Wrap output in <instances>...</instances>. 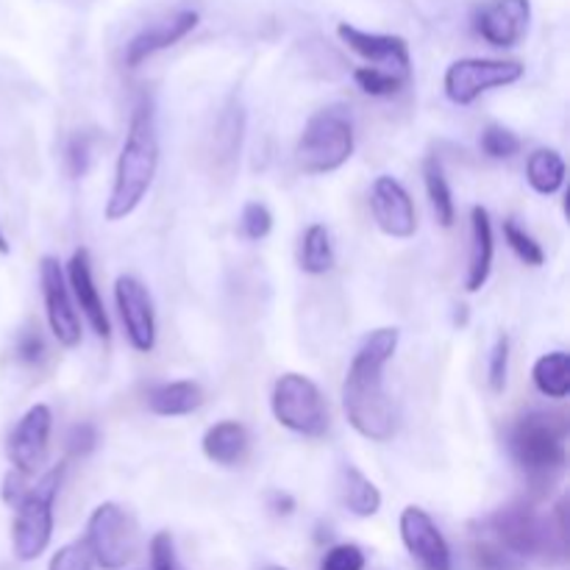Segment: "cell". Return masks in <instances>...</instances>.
Wrapping results in <instances>:
<instances>
[{"label": "cell", "instance_id": "ab89813d", "mask_svg": "<svg viewBox=\"0 0 570 570\" xmlns=\"http://www.w3.org/2000/svg\"><path fill=\"white\" fill-rule=\"evenodd\" d=\"M26 493H28V479L20 476V473H17V471L6 473L3 488H0V499H3L9 507H17Z\"/></svg>", "mask_w": 570, "mask_h": 570}, {"label": "cell", "instance_id": "ffe728a7", "mask_svg": "<svg viewBox=\"0 0 570 570\" xmlns=\"http://www.w3.org/2000/svg\"><path fill=\"white\" fill-rule=\"evenodd\" d=\"M200 449H204L206 460L215 462V465L234 468L248 456L250 434L239 421H220L206 429Z\"/></svg>", "mask_w": 570, "mask_h": 570}, {"label": "cell", "instance_id": "5bb4252c", "mask_svg": "<svg viewBox=\"0 0 570 570\" xmlns=\"http://www.w3.org/2000/svg\"><path fill=\"white\" fill-rule=\"evenodd\" d=\"M371 215L379 232L393 239H410L417 232V212L412 195L393 176H379L371 187Z\"/></svg>", "mask_w": 570, "mask_h": 570}, {"label": "cell", "instance_id": "4dcf8cb0", "mask_svg": "<svg viewBox=\"0 0 570 570\" xmlns=\"http://www.w3.org/2000/svg\"><path fill=\"white\" fill-rule=\"evenodd\" d=\"M479 145H482V154L488 159L504 161L512 159L515 154H521V137L515 131H510L507 126H488L479 137Z\"/></svg>", "mask_w": 570, "mask_h": 570}, {"label": "cell", "instance_id": "7402d4cb", "mask_svg": "<svg viewBox=\"0 0 570 570\" xmlns=\"http://www.w3.org/2000/svg\"><path fill=\"white\" fill-rule=\"evenodd\" d=\"M340 499H343L345 510L356 518H373L382 510V490L354 465L343 468V476H340Z\"/></svg>", "mask_w": 570, "mask_h": 570}, {"label": "cell", "instance_id": "d6a6232c", "mask_svg": "<svg viewBox=\"0 0 570 570\" xmlns=\"http://www.w3.org/2000/svg\"><path fill=\"white\" fill-rule=\"evenodd\" d=\"M14 356L17 362H22V365L28 367L42 365L45 356H48V343H45L42 332H39V328H22V332L17 334Z\"/></svg>", "mask_w": 570, "mask_h": 570}, {"label": "cell", "instance_id": "1f68e13d", "mask_svg": "<svg viewBox=\"0 0 570 570\" xmlns=\"http://www.w3.org/2000/svg\"><path fill=\"white\" fill-rule=\"evenodd\" d=\"M239 232L250 243H259L273 232V212L259 200H250V204L243 206V215H239Z\"/></svg>", "mask_w": 570, "mask_h": 570}, {"label": "cell", "instance_id": "9a60e30c", "mask_svg": "<svg viewBox=\"0 0 570 570\" xmlns=\"http://www.w3.org/2000/svg\"><path fill=\"white\" fill-rule=\"evenodd\" d=\"M532 3L529 0H484L473 11V28L493 48H515L529 33Z\"/></svg>", "mask_w": 570, "mask_h": 570}, {"label": "cell", "instance_id": "b9f144b4", "mask_svg": "<svg viewBox=\"0 0 570 570\" xmlns=\"http://www.w3.org/2000/svg\"><path fill=\"white\" fill-rule=\"evenodd\" d=\"M9 250H11V245H9V239H6L3 228H0V254H3V256H9Z\"/></svg>", "mask_w": 570, "mask_h": 570}, {"label": "cell", "instance_id": "e575fe53", "mask_svg": "<svg viewBox=\"0 0 570 570\" xmlns=\"http://www.w3.org/2000/svg\"><path fill=\"white\" fill-rule=\"evenodd\" d=\"M321 570H365V551L354 543H340L323 554Z\"/></svg>", "mask_w": 570, "mask_h": 570}, {"label": "cell", "instance_id": "8fae6325", "mask_svg": "<svg viewBox=\"0 0 570 570\" xmlns=\"http://www.w3.org/2000/svg\"><path fill=\"white\" fill-rule=\"evenodd\" d=\"M39 287H42L50 332L59 340V345L76 348L81 343V317H78L76 301H72L70 287H67L65 267L56 256H42V262H39Z\"/></svg>", "mask_w": 570, "mask_h": 570}, {"label": "cell", "instance_id": "30bf717a", "mask_svg": "<svg viewBox=\"0 0 570 570\" xmlns=\"http://www.w3.org/2000/svg\"><path fill=\"white\" fill-rule=\"evenodd\" d=\"M50 429H53V412L48 404H33L26 415L17 421L6 440V456L11 462V471L31 479L42 471L50 451Z\"/></svg>", "mask_w": 570, "mask_h": 570}, {"label": "cell", "instance_id": "83f0119b", "mask_svg": "<svg viewBox=\"0 0 570 570\" xmlns=\"http://www.w3.org/2000/svg\"><path fill=\"white\" fill-rule=\"evenodd\" d=\"M354 81L371 98H393V95H399L410 83V78L395 76L390 70H379V67L371 65H362L354 70Z\"/></svg>", "mask_w": 570, "mask_h": 570}, {"label": "cell", "instance_id": "836d02e7", "mask_svg": "<svg viewBox=\"0 0 570 570\" xmlns=\"http://www.w3.org/2000/svg\"><path fill=\"white\" fill-rule=\"evenodd\" d=\"M507 373H510V337H507V334H501V337L495 340L493 351H490V360H488V384L493 393H504Z\"/></svg>", "mask_w": 570, "mask_h": 570}, {"label": "cell", "instance_id": "d6986e66", "mask_svg": "<svg viewBox=\"0 0 570 570\" xmlns=\"http://www.w3.org/2000/svg\"><path fill=\"white\" fill-rule=\"evenodd\" d=\"M493 256H495V239H493V220L484 206H473L471 209V259H468L465 273V289L468 293H479L488 284L490 273H493Z\"/></svg>", "mask_w": 570, "mask_h": 570}, {"label": "cell", "instance_id": "f546056e", "mask_svg": "<svg viewBox=\"0 0 570 570\" xmlns=\"http://www.w3.org/2000/svg\"><path fill=\"white\" fill-rule=\"evenodd\" d=\"M501 232H504V239H507V245H510V248H512V254H515L518 259L523 262V265L543 267V262H546L543 245H540L538 239H534L532 234L527 232V228H521L510 217V220H504Z\"/></svg>", "mask_w": 570, "mask_h": 570}, {"label": "cell", "instance_id": "ba28073f", "mask_svg": "<svg viewBox=\"0 0 570 570\" xmlns=\"http://www.w3.org/2000/svg\"><path fill=\"white\" fill-rule=\"evenodd\" d=\"M89 557L104 570H122L139 551V529L134 518L115 501H104L92 510L87 521V534L81 540Z\"/></svg>", "mask_w": 570, "mask_h": 570}, {"label": "cell", "instance_id": "277c9868", "mask_svg": "<svg viewBox=\"0 0 570 570\" xmlns=\"http://www.w3.org/2000/svg\"><path fill=\"white\" fill-rule=\"evenodd\" d=\"M568 421L557 412H529L510 429V454L532 488L557 482L568 462Z\"/></svg>", "mask_w": 570, "mask_h": 570}, {"label": "cell", "instance_id": "44dd1931", "mask_svg": "<svg viewBox=\"0 0 570 570\" xmlns=\"http://www.w3.org/2000/svg\"><path fill=\"white\" fill-rule=\"evenodd\" d=\"M204 406V390L195 382H167L148 393V410L159 417L193 415Z\"/></svg>", "mask_w": 570, "mask_h": 570}, {"label": "cell", "instance_id": "cb8c5ba5", "mask_svg": "<svg viewBox=\"0 0 570 570\" xmlns=\"http://www.w3.org/2000/svg\"><path fill=\"white\" fill-rule=\"evenodd\" d=\"M298 267L306 276H323V273H328L334 267L332 234H328V228L323 223H312L301 234Z\"/></svg>", "mask_w": 570, "mask_h": 570}, {"label": "cell", "instance_id": "603a6c76", "mask_svg": "<svg viewBox=\"0 0 570 570\" xmlns=\"http://www.w3.org/2000/svg\"><path fill=\"white\" fill-rule=\"evenodd\" d=\"M566 159L554 148H538L529 154L527 181L538 195H557L566 187Z\"/></svg>", "mask_w": 570, "mask_h": 570}, {"label": "cell", "instance_id": "6da1fadb", "mask_svg": "<svg viewBox=\"0 0 570 570\" xmlns=\"http://www.w3.org/2000/svg\"><path fill=\"white\" fill-rule=\"evenodd\" d=\"M399 328H376L367 334L351 360L343 382V410L356 434L371 443L393 440L395 410L393 401L384 393V367L399 351Z\"/></svg>", "mask_w": 570, "mask_h": 570}, {"label": "cell", "instance_id": "d4e9b609", "mask_svg": "<svg viewBox=\"0 0 570 570\" xmlns=\"http://www.w3.org/2000/svg\"><path fill=\"white\" fill-rule=\"evenodd\" d=\"M534 387L546 395V399L562 401L570 393V354L566 351H551L543 354L532 367Z\"/></svg>", "mask_w": 570, "mask_h": 570}, {"label": "cell", "instance_id": "8992f818", "mask_svg": "<svg viewBox=\"0 0 570 570\" xmlns=\"http://www.w3.org/2000/svg\"><path fill=\"white\" fill-rule=\"evenodd\" d=\"M65 462L53 465L39 476L33 488L22 495L14 507V521H11V551L20 562H33L48 551L53 540V504L65 482Z\"/></svg>", "mask_w": 570, "mask_h": 570}, {"label": "cell", "instance_id": "5b68a950", "mask_svg": "<svg viewBox=\"0 0 570 570\" xmlns=\"http://www.w3.org/2000/svg\"><path fill=\"white\" fill-rule=\"evenodd\" d=\"M354 156V120L345 106H326L306 120L295 145V165L306 176H328Z\"/></svg>", "mask_w": 570, "mask_h": 570}, {"label": "cell", "instance_id": "4316f807", "mask_svg": "<svg viewBox=\"0 0 570 570\" xmlns=\"http://www.w3.org/2000/svg\"><path fill=\"white\" fill-rule=\"evenodd\" d=\"M245 134V111L239 104H228L226 111L217 120L215 131V148H217V161L223 167H232L239 156V145H243Z\"/></svg>", "mask_w": 570, "mask_h": 570}, {"label": "cell", "instance_id": "60d3db41", "mask_svg": "<svg viewBox=\"0 0 570 570\" xmlns=\"http://www.w3.org/2000/svg\"><path fill=\"white\" fill-rule=\"evenodd\" d=\"M267 507L273 510V515H293L295 512V499L289 493H282V490H273V493H267Z\"/></svg>", "mask_w": 570, "mask_h": 570}, {"label": "cell", "instance_id": "484cf974", "mask_svg": "<svg viewBox=\"0 0 570 570\" xmlns=\"http://www.w3.org/2000/svg\"><path fill=\"white\" fill-rule=\"evenodd\" d=\"M423 181H426V195L429 204H432L434 217L443 228H451L456 220V206H454V193H451V184L445 178L443 165H440L438 156H429L426 165H423Z\"/></svg>", "mask_w": 570, "mask_h": 570}, {"label": "cell", "instance_id": "f35d334b", "mask_svg": "<svg viewBox=\"0 0 570 570\" xmlns=\"http://www.w3.org/2000/svg\"><path fill=\"white\" fill-rule=\"evenodd\" d=\"M95 445H98V429L92 423H78V426L70 429L67 434V451L72 456H87L92 454Z\"/></svg>", "mask_w": 570, "mask_h": 570}, {"label": "cell", "instance_id": "ac0fdd59", "mask_svg": "<svg viewBox=\"0 0 570 570\" xmlns=\"http://www.w3.org/2000/svg\"><path fill=\"white\" fill-rule=\"evenodd\" d=\"M198 22H200L198 11L181 9L176 11V14L165 17V20L154 22V26L142 28V31L126 45V67L137 70V67L145 65L150 56H156L159 50H167L173 48V45L181 42L187 33H193L195 28H198Z\"/></svg>", "mask_w": 570, "mask_h": 570}, {"label": "cell", "instance_id": "2e32d148", "mask_svg": "<svg viewBox=\"0 0 570 570\" xmlns=\"http://www.w3.org/2000/svg\"><path fill=\"white\" fill-rule=\"evenodd\" d=\"M337 37L343 39L345 48L354 50L356 56H362L371 67L390 70L395 72V76L412 78V56H410V45H406L404 37H395V33L362 31V28L351 26V22H340Z\"/></svg>", "mask_w": 570, "mask_h": 570}, {"label": "cell", "instance_id": "e0dca14e", "mask_svg": "<svg viewBox=\"0 0 570 570\" xmlns=\"http://www.w3.org/2000/svg\"><path fill=\"white\" fill-rule=\"evenodd\" d=\"M65 276H67V287H70L72 301H76V309H81V315L87 317L89 328H92L100 340H109L111 323H109V315H106L104 298H100L98 287H95L92 256H89L87 248L72 250Z\"/></svg>", "mask_w": 570, "mask_h": 570}, {"label": "cell", "instance_id": "f1b7e54d", "mask_svg": "<svg viewBox=\"0 0 570 570\" xmlns=\"http://www.w3.org/2000/svg\"><path fill=\"white\" fill-rule=\"evenodd\" d=\"M471 557L476 570H523V562L515 554L504 549L501 543H495L493 538L482 532V538L473 540Z\"/></svg>", "mask_w": 570, "mask_h": 570}, {"label": "cell", "instance_id": "8d00e7d4", "mask_svg": "<svg viewBox=\"0 0 570 570\" xmlns=\"http://www.w3.org/2000/svg\"><path fill=\"white\" fill-rule=\"evenodd\" d=\"M48 570H95L92 557H89L87 546L78 540V543H67L50 557Z\"/></svg>", "mask_w": 570, "mask_h": 570}, {"label": "cell", "instance_id": "74e56055", "mask_svg": "<svg viewBox=\"0 0 570 570\" xmlns=\"http://www.w3.org/2000/svg\"><path fill=\"white\" fill-rule=\"evenodd\" d=\"M150 566H154V570H181L170 532L154 534V540H150Z\"/></svg>", "mask_w": 570, "mask_h": 570}, {"label": "cell", "instance_id": "d590c367", "mask_svg": "<svg viewBox=\"0 0 570 570\" xmlns=\"http://www.w3.org/2000/svg\"><path fill=\"white\" fill-rule=\"evenodd\" d=\"M92 134L81 131L70 139V145H67V170H70L72 178L87 176L89 165H92Z\"/></svg>", "mask_w": 570, "mask_h": 570}, {"label": "cell", "instance_id": "7bdbcfd3", "mask_svg": "<svg viewBox=\"0 0 570 570\" xmlns=\"http://www.w3.org/2000/svg\"><path fill=\"white\" fill-rule=\"evenodd\" d=\"M259 570H289V568H284V566H262Z\"/></svg>", "mask_w": 570, "mask_h": 570}, {"label": "cell", "instance_id": "9c48e42d", "mask_svg": "<svg viewBox=\"0 0 570 570\" xmlns=\"http://www.w3.org/2000/svg\"><path fill=\"white\" fill-rule=\"evenodd\" d=\"M527 67L518 59H456L443 76L445 98L456 106H471L484 92L521 81Z\"/></svg>", "mask_w": 570, "mask_h": 570}, {"label": "cell", "instance_id": "3957f363", "mask_svg": "<svg viewBox=\"0 0 570 570\" xmlns=\"http://www.w3.org/2000/svg\"><path fill=\"white\" fill-rule=\"evenodd\" d=\"M557 521L540 515L529 504H510L484 518V534L504 546L518 560L562 562L568 557L566 499L554 510Z\"/></svg>", "mask_w": 570, "mask_h": 570}, {"label": "cell", "instance_id": "52a82bcc", "mask_svg": "<svg viewBox=\"0 0 570 570\" xmlns=\"http://www.w3.org/2000/svg\"><path fill=\"white\" fill-rule=\"evenodd\" d=\"M271 410L278 426L304 438H323L328 429V406L321 387L304 373H284L276 379Z\"/></svg>", "mask_w": 570, "mask_h": 570}, {"label": "cell", "instance_id": "4fadbf2b", "mask_svg": "<svg viewBox=\"0 0 570 570\" xmlns=\"http://www.w3.org/2000/svg\"><path fill=\"white\" fill-rule=\"evenodd\" d=\"M115 304L128 345L139 354H150L156 348V309L148 287L139 278L120 276L115 282Z\"/></svg>", "mask_w": 570, "mask_h": 570}, {"label": "cell", "instance_id": "7a4b0ae2", "mask_svg": "<svg viewBox=\"0 0 570 570\" xmlns=\"http://www.w3.org/2000/svg\"><path fill=\"white\" fill-rule=\"evenodd\" d=\"M159 170V131H156V109L148 95L137 100L128 122L126 142L115 167L109 200H106V220L120 223L131 217L154 187Z\"/></svg>", "mask_w": 570, "mask_h": 570}, {"label": "cell", "instance_id": "7c38bea8", "mask_svg": "<svg viewBox=\"0 0 570 570\" xmlns=\"http://www.w3.org/2000/svg\"><path fill=\"white\" fill-rule=\"evenodd\" d=\"M399 532L406 554L423 570H454L449 540L443 538V532L426 510L406 507L399 518Z\"/></svg>", "mask_w": 570, "mask_h": 570}]
</instances>
